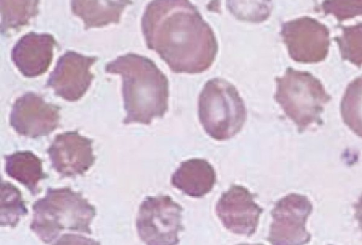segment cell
I'll list each match as a JSON object with an SVG mask.
<instances>
[{
    "instance_id": "cell-14",
    "label": "cell",
    "mask_w": 362,
    "mask_h": 245,
    "mask_svg": "<svg viewBox=\"0 0 362 245\" xmlns=\"http://www.w3.org/2000/svg\"><path fill=\"white\" fill-rule=\"evenodd\" d=\"M216 172L205 159L192 158L182 162L171 177V184L184 193L201 198L210 192L216 183Z\"/></svg>"
},
{
    "instance_id": "cell-17",
    "label": "cell",
    "mask_w": 362,
    "mask_h": 245,
    "mask_svg": "<svg viewBox=\"0 0 362 245\" xmlns=\"http://www.w3.org/2000/svg\"><path fill=\"white\" fill-rule=\"evenodd\" d=\"M40 0H0L1 31L18 29L39 13Z\"/></svg>"
},
{
    "instance_id": "cell-18",
    "label": "cell",
    "mask_w": 362,
    "mask_h": 245,
    "mask_svg": "<svg viewBox=\"0 0 362 245\" xmlns=\"http://www.w3.org/2000/svg\"><path fill=\"white\" fill-rule=\"evenodd\" d=\"M340 111L344 124L362 138V76L348 85L341 99Z\"/></svg>"
},
{
    "instance_id": "cell-11",
    "label": "cell",
    "mask_w": 362,
    "mask_h": 245,
    "mask_svg": "<svg viewBox=\"0 0 362 245\" xmlns=\"http://www.w3.org/2000/svg\"><path fill=\"white\" fill-rule=\"evenodd\" d=\"M97 61L95 56H84L68 51L62 55L50 73L47 87L54 94L69 102L81 99L88 90L94 76L90 66Z\"/></svg>"
},
{
    "instance_id": "cell-21",
    "label": "cell",
    "mask_w": 362,
    "mask_h": 245,
    "mask_svg": "<svg viewBox=\"0 0 362 245\" xmlns=\"http://www.w3.org/2000/svg\"><path fill=\"white\" fill-rule=\"evenodd\" d=\"M341 56L353 64L362 66V23L342 28L341 35L335 37Z\"/></svg>"
},
{
    "instance_id": "cell-8",
    "label": "cell",
    "mask_w": 362,
    "mask_h": 245,
    "mask_svg": "<svg viewBox=\"0 0 362 245\" xmlns=\"http://www.w3.org/2000/svg\"><path fill=\"white\" fill-rule=\"evenodd\" d=\"M280 35L289 56L297 62L317 63L329 51L328 28L310 17H301L281 24Z\"/></svg>"
},
{
    "instance_id": "cell-13",
    "label": "cell",
    "mask_w": 362,
    "mask_h": 245,
    "mask_svg": "<svg viewBox=\"0 0 362 245\" xmlns=\"http://www.w3.org/2000/svg\"><path fill=\"white\" fill-rule=\"evenodd\" d=\"M55 44L56 41L50 34L27 33L13 47L12 61L24 76H40L49 67Z\"/></svg>"
},
{
    "instance_id": "cell-4",
    "label": "cell",
    "mask_w": 362,
    "mask_h": 245,
    "mask_svg": "<svg viewBox=\"0 0 362 245\" xmlns=\"http://www.w3.org/2000/svg\"><path fill=\"white\" fill-rule=\"evenodd\" d=\"M198 117L208 136L226 141L241 131L247 109L234 85L222 78H214L205 83L199 95Z\"/></svg>"
},
{
    "instance_id": "cell-6",
    "label": "cell",
    "mask_w": 362,
    "mask_h": 245,
    "mask_svg": "<svg viewBox=\"0 0 362 245\" xmlns=\"http://www.w3.org/2000/svg\"><path fill=\"white\" fill-rule=\"evenodd\" d=\"M182 206L169 196H147L140 204L136 227L140 239L148 245H175L180 242Z\"/></svg>"
},
{
    "instance_id": "cell-12",
    "label": "cell",
    "mask_w": 362,
    "mask_h": 245,
    "mask_svg": "<svg viewBox=\"0 0 362 245\" xmlns=\"http://www.w3.org/2000/svg\"><path fill=\"white\" fill-rule=\"evenodd\" d=\"M92 143L77 131L57 135L47 149L51 167L62 177L83 175L95 160Z\"/></svg>"
},
{
    "instance_id": "cell-20",
    "label": "cell",
    "mask_w": 362,
    "mask_h": 245,
    "mask_svg": "<svg viewBox=\"0 0 362 245\" xmlns=\"http://www.w3.org/2000/svg\"><path fill=\"white\" fill-rule=\"evenodd\" d=\"M226 6L236 19L253 23L267 20L272 11V0H226Z\"/></svg>"
},
{
    "instance_id": "cell-15",
    "label": "cell",
    "mask_w": 362,
    "mask_h": 245,
    "mask_svg": "<svg viewBox=\"0 0 362 245\" xmlns=\"http://www.w3.org/2000/svg\"><path fill=\"white\" fill-rule=\"evenodd\" d=\"M132 4V0H71V8L88 30L118 23L124 8Z\"/></svg>"
},
{
    "instance_id": "cell-19",
    "label": "cell",
    "mask_w": 362,
    "mask_h": 245,
    "mask_svg": "<svg viewBox=\"0 0 362 245\" xmlns=\"http://www.w3.org/2000/svg\"><path fill=\"white\" fill-rule=\"evenodd\" d=\"M28 213L21 193L14 185L8 181L1 182L0 225L1 227H14L20 217Z\"/></svg>"
},
{
    "instance_id": "cell-22",
    "label": "cell",
    "mask_w": 362,
    "mask_h": 245,
    "mask_svg": "<svg viewBox=\"0 0 362 245\" xmlns=\"http://www.w3.org/2000/svg\"><path fill=\"white\" fill-rule=\"evenodd\" d=\"M322 7L340 21L362 15V0H325Z\"/></svg>"
},
{
    "instance_id": "cell-2",
    "label": "cell",
    "mask_w": 362,
    "mask_h": 245,
    "mask_svg": "<svg viewBox=\"0 0 362 245\" xmlns=\"http://www.w3.org/2000/svg\"><path fill=\"white\" fill-rule=\"evenodd\" d=\"M106 73L119 74L122 79L124 124L148 125L162 118L168 109L169 82L150 59L137 54L118 56L105 67Z\"/></svg>"
},
{
    "instance_id": "cell-23",
    "label": "cell",
    "mask_w": 362,
    "mask_h": 245,
    "mask_svg": "<svg viewBox=\"0 0 362 245\" xmlns=\"http://www.w3.org/2000/svg\"><path fill=\"white\" fill-rule=\"evenodd\" d=\"M353 206L355 210V218L358 221V225L362 230V194Z\"/></svg>"
},
{
    "instance_id": "cell-1",
    "label": "cell",
    "mask_w": 362,
    "mask_h": 245,
    "mask_svg": "<svg viewBox=\"0 0 362 245\" xmlns=\"http://www.w3.org/2000/svg\"><path fill=\"white\" fill-rule=\"evenodd\" d=\"M147 47L176 73L208 70L218 50L216 35L189 0H152L141 18Z\"/></svg>"
},
{
    "instance_id": "cell-9",
    "label": "cell",
    "mask_w": 362,
    "mask_h": 245,
    "mask_svg": "<svg viewBox=\"0 0 362 245\" xmlns=\"http://www.w3.org/2000/svg\"><path fill=\"white\" fill-rule=\"evenodd\" d=\"M60 107L46 102L29 92L16 99L9 116V124L19 135L36 138L47 136L58 126Z\"/></svg>"
},
{
    "instance_id": "cell-16",
    "label": "cell",
    "mask_w": 362,
    "mask_h": 245,
    "mask_svg": "<svg viewBox=\"0 0 362 245\" xmlns=\"http://www.w3.org/2000/svg\"><path fill=\"white\" fill-rule=\"evenodd\" d=\"M4 159L6 174L25 186L32 196L38 194V184L47 177L42 171V160L29 150L16 151Z\"/></svg>"
},
{
    "instance_id": "cell-7",
    "label": "cell",
    "mask_w": 362,
    "mask_h": 245,
    "mask_svg": "<svg viewBox=\"0 0 362 245\" xmlns=\"http://www.w3.org/2000/svg\"><path fill=\"white\" fill-rule=\"evenodd\" d=\"M313 205L307 196L290 193L279 200L271 215L268 241L274 245L306 244L311 234L305 228Z\"/></svg>"
},
{
    "instance_id": "cell-3",
    "label": "cell",
    "mask_w": 362,
    "mask_h": 245,
    "mask_svg": "<svg viewBox=\"0 0 362 245\" xmlns=\"http://www.w3.org/2000/svg\"><path fill=\"white\" fill-rule=\"evenodd\" d=\"M32 209L30 229L45 244H57L65 232L92 234L90 225L96 215L95 208L70 187L48 188Z\"/></svg>"
},
{
    "instance_id": "cell-10",
    "label": "cell",
    "mask_w": 362,
    "mask_h": 245,
    "mask_svg": "<svg viewBox=\"0 0 362 245\" xmlns=\"http://www.w3.org/2000/svg\"><path fill=\"white\" fill-rule=\"evenodd\" d=\"M254 199L255 195L240 185H232L221 194L215 210L228 231L248 237L255 233L263 209Z\"/></svg>"
},
{
    "instance_id": "cell-5",
    "label": "cell",
    "mask_w": 362,
    "mask_h": 245,
    "mask_svg": "<svg viewBox=\"0 0 362 245\" xmlns=\"http://www.w3.org/2000/svg\"><path fill=\"white\" fill-rule=\"evenodd\" d=\"M275 81V101L300 133L312 124H322L320 114L332 97L317 78L289 67Z\"/></svg>"
}]
</instances>
